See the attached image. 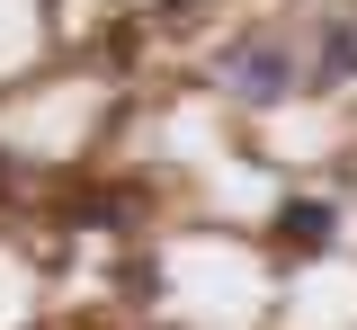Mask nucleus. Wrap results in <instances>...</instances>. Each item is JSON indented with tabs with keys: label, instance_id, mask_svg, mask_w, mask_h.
I'll use <instances>...</instances> for the list:
<instances>
[{
	"label": "nucleus",
	"instance_id": "obj_1",
	"mask_svg": "<svg viewBox=\"0 0 357 330\" xmlns=\"http://www.w3.org/2000/svg\"><path fill=\"white\" fill-rule=\"evenodd\" d=\"M215 81L241 107H277V98L295 90V81H312L304 72V54L286 45V27H250V36H232V45L215 54Z\"/></svg>",
	"mask_w": 357,
	"mask_h": 330
},
{
	"label": "nucleus",
	"instance_id": "obj_4",
	"mask_svg": "<svg viewBox=\"0 0 357 330\" xmlns=\"http://www.w3.org/2000/svg\"><path fill=\"white\" fill-rule=\"evenodd\" d=\"M0 170H9V161H0Z\"/></svg>",
	"mask_w": 357,
	"mask_h": 330
},
{
	"label": "nucleus",
	"instance_id": "obj_3",
	"mask_svg": "<svg viewBox=\"0 0 357 330\" xmlns=\"http://www.w3.org/2000/svg\"><path fill=\"white\" fill-rule=\"evenodd\" d=\"M357 81V18H321V54H312V90Z\"/></svg>",
	"mask_w": 357,
	"mask_h": 330
},
{
	"label": "nucleus",
	"instance_id": "obj_2",
	"mask_svg": "<svg viewBox=\"0 0 357 330\" xmlns=\"http://www.w3.org/2000/svg\"><path fill=\"white\" fill-rule=\"evenodd\" d=\"M331 233H340L331 196H286V205H277V250H286V259H321Z\"/></svg>",
	"mask_w": 357,
	"mask_h": 330
}]
</instances>
